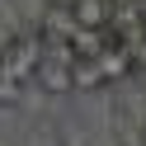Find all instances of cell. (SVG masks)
Segmentation results:
<instances>
[{
  "instance_id": "cell-1",
  "label": "cell",
  "mask_w": 146,
  "mask_h": 146,
  "mask_svg": "<svg viewBox=\"0 0 146 146\" xmlns=\"http://www.w3.org/2000/svg\"><path fill=\"white\" fill-rule=\"evenodd\" d=\"M42 57V42H38V33H14V38H5L0 42V76L5 80H29L33 76V61Z\"/></svg>"
},
{
  "instance_id": "cell-2",
  "label": "cell",
  "mask_w": 146,
  "mask_h": 146,
  "mask_svg": "<svg viewBox=\"0 0 146 146\" xmlns=\"http://www.w3.org/2000/svg\"><path fill=\"white\" fill-rule=\"evenodd\" d=\"M33 80L42 94H66L71 90V52H42L33 61Z\"/></svg>"
},
{
  "instance_id": "cell-3",
  "label": "cell",
  "mask_w": 146,
  "mask_h": 146,
  "mask_svg": "<svg viewBox=\"0 0 146 146\" xmlns=\"http://www.w3.org/2000/svg\"><path fill=\"white\" fill-rule=\"evenodd\" d=\"M99 71H104V80H123V76H132V42H123L113 33V38L99 47Z\"/></svg>"
},
{
  "instance_id": "cell-4",
  "label": "cell",
  "mask_w": 146,
  "mask_h": 146,
  "mask_svg": "<svg viewBox=\"0 0 146 146\" xmlns=\"http://www.w3.org/2000/svg\"><path fill=\"white\" fill-rule=\"evenodd\" d=\"M66 10H71V19H76V29H108L113 0H71Z\"/></svg>"
},
{
  "instance_id": "cell-5",
  "label": "cell",
  "mask_w": 146,
  "mask_h": 146,
  "mask_svg": "<svg viewBox=\"0 0 146 146\" xmlns=\"http://www.w3.org/2000/svg\"><path fill=\"white\" fill-rule=\"evenodd\" d=\"M99 85H108L99 61L94 57H71V90H99Z\"/></svg>"
}]
</instances>
